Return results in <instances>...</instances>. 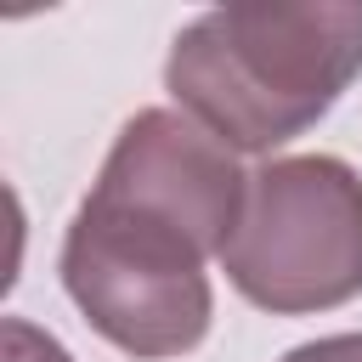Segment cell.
<instances>
[{
	"mask_svg": "<svg viewBox=\"0 0 362 362\" xmlns=\"http://www.w3.org/2000/svg\"><path fill=\"white\" fill-rule=\"evenodd\" d=\"M362 74V6H215L164 62V90L232 153L311 130Z\"/></svg>",
	"mask_w": 362,
	"mask_h": 362,
	"instance_id": "1",
	"label": "cell"
},
{
	"mask_svg": "<svg viewBox=\"0 0 362 362\" xmlns=\"http://www.w3.org/2000/svg\"><path fill=\"white\" fill-rule=\"evenodd\" d=\"M209 255L221 260L209 226L96 175L62 238V288L107 345L164 362L209 334Z\"/></svg>",
	"mask_w": 362,
	"mask_h": 362,
	"instance_id": "2",
	"label": "cell"
},
{
	"mask_svg": "<svg viewBox=\"0 0 362 362\" xmlns=\"http://www.w3.org/2000/svg\"><path fill=\"white\" fill-rule=\"evenodd\" d=\"M226 283L272 311H334L362 294V175L334 153L272 158L249 175L238 232L221 249Z\"/></svg>",
	"mask_w": 362,
	"mask_h": 362,
	"instance_id": "3",
	"label": "cell"
},
{
	"mask_svg": "<svg viewBox=\"0 0 362 362\" xmlns=\"http://www.w3.org/2000/svg\"><path fill=\"white\" fill-rule=\"evenodd\" d=\"M0 362H74V356L28 317H6L0 322Z\"/></svg>",
	"mask_w": 362,
	"mask_h": 362,
	"instance_id": "4",
	"label": "cell"
},
{
	"mask_svg": "<svg viewBox=\"0 0 362 362\" xmlns=\"http://www.w3.org/2000/svg\"><path fill=\"white\" fill-rule=\"evenodd\" d=\"M283 362H362V334H322L294 345Z\"/></svg>",
	"mask_w": 362,
	"mask_h": 362,
	"instance_id": "5",
	"label": "cell"
}]
</instances>
